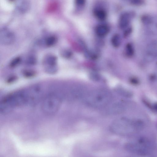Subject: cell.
<instances>
[{
    "label": "cell",
    "mask_w": 157,
    "mask_h": 157,
    "mask_svg": "<svg viewBox=\"0 0 157 157\" xmlns=\"http://www.w3.org/2000/svg\"><path fill=\"white\" fill-rule=\"evenodd\" d=\"M109 31V27L105 24H100L98 25L95 29L97 35L100 37L106 36Z\"/></svg>",
    "instance_id": "cell-9"
},
{
    "label": "cell",
    "mask_w": 157,
    "mask_h": 157,
    "mask_svg": "<svg viewBox=\"0 0 157 157\" xmlns=\"http://www.w3.org/2000/svg\"><path fill=\"white\" fill-rule=\"evenodd\" d=\"M132 29L131 28H129L127 29L125 32L124 33V35L125 36H127L129 35L132 31Z\"/></svg>",
    "instance_id": "cell-24"
},
{
    "label": "cell",
    "mask_w": 157,
    "mask_h": 157,
    "mask_svg": "<svg viewBox=\"0 0 157 157\" xmlns=\"http://www.w3.org/2000/svg\"><path fill=\"white\" fill-rule=\"evenodd\" d=\"M144 125L143 122L140 120L123 117L114 121L111 124L110 129L116 134L127 135L142 130Z\"/></svg>",
    "instance_id": "cell-2"
},
{
    "label": "cell",
    "mask_w": 157,
    "mask_h": 157,
    "mask_svg": "<svg viewBox=\"0 0 157 157\" xmlns=\"http://www.w3.org/2000/svg\"><path fill=\"white\" fill-rule=\"evenodd\" d=\"M57 39L54 36H50L46 38L45 41V44L48 46H51L54 45L56 43Z\"/></svg>",
    "instance_id": "cell-14"
},
{
    "label": "cell",
    "mask_w": 157,
    "mask_h": 157,
    "mask_svg": "<svg viewBox=\"0 0 157 157\" xmlns=\"http://www.w3.org/2000/svg\"><path fill=\"white\" fill-rule=\"evenodd\" d=\"M111 96L108 93L103 91L93 92L87 95L83 100L88 106L96 108L105 107L111 101Z\"/></svg>",
    "instance_id": "cell-3"
},
{
    "label": "cell",
    "mask_w": 157,
    "mask_h": 157,
    "mask_svg": "<svg viewBox=\"0 0 157 157\" xmlns=\"http://www.w3.org/2000/svg\"><path fill=\"white\" fill-rule=\"evenodd\" d=\"M126 52L127 56L129 57L132 56L134 54V49L130 43L127 44L126 48Z\"/></svg>",
    "instance_id": "cell-15"
},
{
    "label": "cell",
    "mask_w": 157,
    "mask_h": 157,
    "mask_svg": "<svg viewBox=\"0 0 157 157\" xmlns=\"http://www.w3.org/2000/svg\"><path fill=\"white\" fill-rule=\"evenodd\" d=\"M76 4L79 6H82L85 5L86 0H75Z\"/></svg>",
    "instance_id": "cell-22"
},
{
    "label": "cell",
    "mask_w": 157,
    "mask_h": 157,
    "mask_svg": "<svg viewBox=\"0 0 157 157\" xmlns=\"http://www.w3.org/2000/svg\"><path fill=\"white\" fill-rule=\"evenodd\" d=\"M157 57V41H153L147 46L145 55L146 61L150 62L153 61Z\"/></svg>",
    "instance_id": "cell-6"
},
{
    "label": "cell",
    "mask_w": 157,
    "mask_h": 157,
    "mask_svg": "<svg viewBox=\"0 0 157 157\" xmlns=\"http://www.w3.org/2000/svg\"><path fill=\"white\" fill-rule=\"evenodd\" d=\"M21 58L19 57H17L14 59L11 62L10 64V66L11 67H14L21 62Z\"/></svg>",
    "instance_id": "cell-18"
},
{
    "label": "cell",
    "mask_w": 157,
    "mask_h": 157,
    "mask_svg": "<svg viewBox=\"0 0 157 157\" xmlns=\"http://www.w3.org/2000/svg\"><path fill=\"white\" fill-rule=\"evenodd\" d=\"M130 14L125 13L121 15L119 21V26L122 29L125 28L129 25L130 21Z\"/></svg>",
    "instance_id": "cell-8"
},
{
    "label": "cell",
    "mask_w": 157,
    "mask_h": 157,
    "mask_svg": "<svg viewBox=\"0 0 157 157\" xmlns=\"http://www.w3.org/2000/svg\"><path fill=\"white\" fill-rule=\"evenodd\" d=\"M131 3L134 5H140L144 3L143 0H131Z\"/></svg>",
    "instance_id": "cell-20"
},
{
    "label": "cell",
    "mask_w": 157,
    "mask_h": 157,
    "mask_svg": "<svg viewBox=\"0 0 157 157\" xmlns=\"http://www.w3.org/2000/svg\"><path fill=\"white\" fill-rule=\"evenodd\" d=\"M112 45L115 47H119L121 43L120 36L118 34L114 35L112 38L111 40Z\"/></svg>",
    "instance_id": "cell-13"
},
{
    "label": "cell",
    "mask_w": 157,
    "mask_h": 157,
    "mask_svg": "<svg viewBox=\"0 0 157 157\" xmlns=\"http://www.w3.org/2000/svg\"><path fill=\"white\" fill-rule=\"evenodd\" d=\"M153 107L154 110L157 112V103L153 104Z\"/></svg>",
    "instance_id": "cell-26"
},
{
    "label": "cell",
    "mask_w": 157,
    "mask_h": 157,
    "mask_svg": "<svg viewBox=\"0 0 157 157\" xmlns=\"http://www.w3.org/2000/svg\"><path fill=\"white\" fill-rule=\"evenodd\" d=\"M125 149L131 153L137 155H145L150 153L152 150V145L149 140L145 138L139 139L136 141L127 143Z\"/></svg>",
    "instance_id": "cell-5"
},
{
    "label": "cell",
    "mask_w": 157,
    "mask_h": 157,
    "mask_svg": "<svg viewBox=\"0 0 157 157\" xmlns=\"http://www.w3.org/2000/svg\"><path fill=\"white\" fill-rule=\"evenodd\" d=\"M29 98L27 90L18 91L9 94L0 101V113L8 114L15 108L28 106Z\"/></svg>",
    "instance_id": "cell-1"
},
{
    "label": "cell",
    "mask_w": 157,
    "mask_h": 157,
    "mask_svg": "<svg viewBox=\"0 0 157 157\" xmlns=\"http://www.w3.org/2000/svg\"><path fill=\"white\" fill-rule=\"evenodd\" d=\"M142 22L145 24H150L152 21L151 18L148 16H144L142 18Z\"/></svg>",
    "instance_id": "cell-19"
},
{
    "label": "cell",
    "mask_w": 157,
    "mask_h": 157,
    "mask_svg": "<svg viewBox=\"0 0 157 157\" xmlns=\"http://www.w3.org/2000/svg\"><path fill=\"white\" fill-rule=\"evenodd\" d=\"M57 62V58L54 55H47L44 58V63L46 66V67L56 66Z\"/></svg>",
    "instance_id": "cell-11"
},
{
    "label": "cell",
    "mask_w": 157,
    "mask_h": 157,
    "mask_svg": "<svg viewBox=\"0 0 157 157\" xmlns=\"http://www.w3.org/2000/svg\"><path fill=\"white\" fill-rule=\"evenodd\" d=\"M45 70L46 72L50 74H54L57 72V68L56 66L46 67Z\"/></svg>",
    "instance_id": "cell-17"
},
{
    "label": "cell",
    "mask_w": 157,
    "mask_h": 157,
    "mask_svg": "<svg viewBox=\"0 0 157 157\" xmlns=\"http://www.w3.org/2000/svg\"><path fill=\"white\" fill-rule=\"evenodd\" d=\"M62 101V97L58 93L53 92L48 94L42 100L43 112L49 115L55 114L59 109Z\"/></svg>",
    "instance_id": "cell-4"
},
{
    "label": "cell",
    "mask_w": 157,
    "mask_h": 157,
    "mask_svg": "<svg viewBox=\"0 0 157 157\" xmlns=\"http://www.w3.org/2000/svg\"><path fill=\"white\" fill-rule=\"evenodd\" d=\"M26 62L28 65H34L37 63L36 58L34 56H30L26 60Z\"/></svg>",
    "instance_id": "cell-16"
},
{
    "label": "cell",
    "mask_w": 157,
    "mask_h": 157,
    "mask_svg": "<svg viewBox=\"0 0 157 157\" xmlns=\"http://www.w3.org/2000/svg\"><path fill=\"white\" fill-rule=\"evenodd\" d=\"M15 40L14 34L7 30L1 31L0 34V43L5 45H9L13 43Z\"/></svg>",
    "instance_id": "cell-7"
},
{
    "label": "cell",
    "mask_w": 157,
    "mask_h": 157,
    "mask_svg": "<svg viewBox=\"0 0 157 157\" xmlns=\"http://www.w3.org/2000/svg\"><path fill=\"white\" fill-rule=\"evenodd\" d=\"M131 82L134 85H137L139 83V81L136 78H131L130 80Z\"/></svg>",
    "instance_id": "cell-23"
},
{
    "label": "cell",
    "mask_w": 157,
    "mask_h": 157,
    "mask_svg": "<svg viewBox=\"0 0 157 157\" xmlns=\"http://www.w3.org/2000/svg\"><path fill=\"white\" fill-rule=\"evenodd\" d=\"M24 75L27 77H30L34 75V72L30 71H26L24 72Z\"/></svg>",
    "instance_id": "cell-21"
},
{
    "label": "cell",
    "mask_w": 157,
    "mask_h": 157,
    "mask_svg": "<svg viewBox=\"0 0 157 157\" xmlns=\"http://www.w3.org/2000/svg\"><path fill=\"white\" fill-rule=\"evenodd\" d=\"M123 103H118L114 104L108 111L109 113L114 114L122 113L126 109L125 106Z\"/></svg>",
    "instance_id": "cell-10"
},
{
    "label": "cell",
    "mask_w": 157,
    "mask_h": 157,
    "mask_svg": "<svg viewBox=\"0 0 157 157\" xmlns=\"http://www.w3.org/2000/svg\"><path fill=\"white\" fill-rule=\"evenodd\" d=\"M94 14L97 18L100 21H104L107 17L106 12L102 9H97L95 10Z\"/></svg>",
    "instance_id": "cell-12"
},
{
    "label": "cell",
    "mask_w": 157,
    "mask_h": 157,
    "mask_svg": "<svg viewBox=\"0 0 157 157\" xmlns=\"http://www.w3.org/2000/svg\"><path fill=\"white\" fill-rule=\"evenodd\" d=\"M15 77H12L11 78H10L8 80V82H13V81H14L15 79Z\"/></svg>",
    "instance_id": "cell-25"
}]
</instances>
